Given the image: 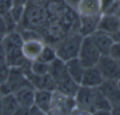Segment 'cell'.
Masks as SVG:
<instances>
[{
    "label": "cell",
    "mask_w": 120,
    "mask_h": 115,
    "mask_svg": "<svg viewBox=\"0 0 120 115\" xmlns=\"http://www.w3.org/2000/svg\"><path fill=\"white\" fill-rule=\"evenodd\" d=\"M97 30L109 35L120 31V17L102 13L100 17Z\"/></svg>",
    "instance_id": "15"
},
{
    "label": "cell",
    "mask_w": 120,
    "mask_h": 115,
    "mask_svg": "<svg viewBox=\"0 0 120 115\" xmlns=\"http://www.w3.org/2000/svg\"><path fill=\"white\" fill-rule=\"evenodd\" d=\"M100 17H79L77 32L82 37L90 36L97 30Z\"/></svg>",
    "instance_id": "17"
},
{
    "label": "cell",
    "mask_w": 120,
    "mask_h": 115,
    "mask_svg": "<svg viewBox=\"0 0 120 115\" xmlns=\"http://www.w3.org/2000/svg\"><path fill=\"white\" fill-rule=\"evenodd\" d=\"M9 72H10V67L8 65L7 63H0V85L7 82Z\"/></svg>",
    "instance_id": "27"
},
{
    "label": "cell",
    "mask_w": 120,
    "mask_h": 115,
    "mask_svg": "<svg viewBox=\"0 0 120 115\" xmlns=\"http://www.w3.org/2000/svg\"><path fill=\"white\" fill-rule=\"evenodd\" d=\"M30 72L35 76H44L49 73V64L35 60L30 63Z\"/></svg>",
    "instance_id": "23"
},
{
    "label": "cell",
    "mask_w": 120,
    "mask_h": 115,
    "mask_svg": "<svg viewBox=\"0 0 120 115\" xmlns=\"http://www.w3.org/2000/svg\"><path fill=\"white\" fill-rule=\"evenodd\" d=\"M0 99H1V104H2L1 115H13L19 108L18 103L16 100L14 94L11 93L2 95Z\"/></svg>",
    "instance_id": "20"
},
{
    "label": "cell",
    "mask_w": 120,
    "mask_h": 115,
    "mask_svg": "<svg viewBox=\"0 0 120 115\" xmlns=\"http://www.w3.org/2000/svg\"><path fill=\"white\" fill-rule=\"evenodd\" d=\"M29 115H47V114L43 113L42 111H40L39 108H37L34 105L31 108H30V113H29Z\"/></svg>",
    "instance_id": "34"
},
{
    "label": "cell",
    "mask_w": 120,
    "mask_h": 115,
    "mask_svg": "<svg viewBox=\"0 0 120 115\" xmlns=\"http://www.w3.org/2000/svg\"><path fill=\"white\" fill-rule=\"evenodd\" d=\"M48 1H49V0H29L28 3H31V4H43V5H45Z\"/></svg>",
    "instance_id": "37"
},
{
    "label": "cell",
    "mask_w": 120,
    "mask_h": 115,
    "mask_svg": "<svg viewBox=\"0 0 120 115\" xmlns=\"http://www.w3.org/2000/svg\"><path fill=\"white\" fill-rule=\"evenodd\" d=\"M70 115H90V113L85 111V110L80 109V108L76 107V108L72 110V113H70Z\"/></svg>",
    "instance_id": "33"
},
{
    "label": "cell",
    "mask_w": 120,
    "mask_h": 115,
    "mask_svg": "<svg viewBox=\"0 0 120 115\" xmlns=\"http://www.w3.org/2000/svg\"><path fill=\"white\" fill-rule=\"evenodd\" d=\"M98 90L109 102L112 108L120 107L119 81L104 80L98 87Z\"/></svg>",
    "instance_id": "9"
},
{
    "label": "cell",
    "mask_w": 120,
    "mask_h": 115,
    "mask_svg": "<svg viewBox=\"0 0 120 115\" xmlns=\"http://www.w3.org/2000/svg\"><path fill=\"white\" fill-rule=\"evenodd\" d=\"M75 108L76 104L73 97L63 95L54 90L50 109L47 115H70Z\"/></svg>",
    "instance_id": "7"
},
{
    "label": "cell",
    "mask_w": 120,
    "mask_h": 115,
    "mask_svg": "<svg viewBox=\"0 0 120 115\" xmlns=\"http://www.w3.org/2000/svg\"><path fill=\"white\" fill-rule=\"evenodd\" d=\"M25 86H32L22 67H10L7 82L0 85L1 96L8 94H14Z\"/></svg>",
    "instance_id": "5"
},
{
    "label": "cell",
    "mask_w": 120,
    "mask_h": 115,
    "mask_svg": "<svg viewBox=\"0 0 120 115\" xmlns=\"http://www.w3.org/2000/svg\"><path fill=\"white\" fill-rule=\"evenodd\" d=\"M108 55L117 61H120V42H114L109 50Z\"/></svg>",
    "instance_id": "26"
},
{
    "label": "cell",
    "mask_w": 120,
    "mask_h": 115,
    "mask_svg": "<svg viewBox=\"0 0 120 115\" xmlns=\"http://www.w3.org/2000/svg\"><path fill=\"white\" fill-rule=\"evenodd\" d=\"M49 21V16L45 5L28 3L26 6L25 13L18 29H32L39 31L44 38L45 29Z\"/></svg>",
    "instance_id": "2"
},
{
    "label": "cell",
    "mask_w": 120,
    "mask_h": 115,
    "mask_svg": "<svg viewBox=\"0 0 120 115\" xmlns=\"http://www.w3.org/2000/svg\"><path fill=\"white\" fill-rule=\"evenodd\" d=\"M49 74L54 81L56 91L68 96L74 97L79 85L68 76L64 61L56 58L50 63Z\"/></svg>",
    "instance_id": "1"
},
{
    "label": "cell",
    "mask_w": 120,
    "mask_h": 115,
    "mask_svg": "<svg viewBox=\"0 0 120 115\" xmlns=\"http://www.w3.org/2000/svg\"><path fill=\"white\" fill-rule=\"evenodd\" d=\"M2 113V104H1V99H0V115Z\"/></svg>",
    "instance_id": "40"
},
{
    "label": "cell",
    "mask_w": 120,
    "mask_h": 115,
    "mask_svg": "<svg viewBox=\"0 0 120 115\" xmlns=\"http://www.w3.org/2000/svg\"><path fill=\"white\" fill-rule=\"evenodd\" d=\"M35 90L32 86H25L14 93L19 107L30 108L34 106Z\"/></svg>",
    "instance_id": "16"
},
{
    "label": "cell",
    "mask_w": 120,
    "mask_h": 115,
    "mask_svg": "<svg viewBox=\"0 0 120 115\" xmlns=\"http://www.w3.org/2000/svg\"><path fill=\"white\" fill-rule=\"evenodd\" d=\"M3 17H4V22H5V23H6V26H7V29H8V33L17 30V29H18V25H17L15 22V21L12 19V17H11L9 12L3 15Z\"/></svg>",
    "instance_id": "25"
},
{
    "label": "cell",
    "mask_w": 120,
    "mask_h": 115,
    "mask_svg": "<svg viewBox=\"0 0 120 115\" xmlns=\"http://www.w3.org/2000/svg\"><path fill=\"white\" fill-rule=\"evenodd\" d=\"M53 92L49 90H35L34 105L45 113H48L51 106Z\"/></svg>",
    "instance_id": "18"
},
{
    "label": "cell",
    "mask_w": 120,
    "mask_h": 115,
    "mask_svg": "<svg viewBox=\"0 0 120 115\" xmlns=\"http://www.w3.org/2000/svg\"><path fill=\"white\" fill-rule=\"evenodd\" d=\"M105 80L97 66L86 67L82 74L80 85L89 88H98Z\"/></svg>",
    "instance_id": "12"
},
{
    "label": "cell",
    "mask_w": 120,
    "mask_h": 115,
    "mask_svg": "<svg viewBox=\"0 0 120 115\" xmlns=\"http://www.w3.org/2000/svg\"><path fill=\"white\" fill-rule=\"evenodd\" d=\"M100 54L94 44L92 43L90 36L83 37L77 59L84 67L96 66L100 59Z\"/></svg>",
    "instance_id": "6"
},
{
    "label": "cell",
    "mask_w": 120,
    "mask_h": 115,
    "mask_svg": "<svg viewBox=\"0 0 120 115\" xmlns=\"http://www.w3.org/2000/svg\"><path fill=\"white\" fill-rule=\"evenodd\" d=\"M8 34V29L6 26V23L4 22V19L3 16H0V35H5Z\"/></svg>",
    "instance_id": "31"
},
{
    "label": "cell",
    "mask_w": 120,
    "mask_h": 115,
    "mask_svg": "<svg viewBox=\"0 0 120 115\" xmlns=\"http://www.w3.org/2000/svg\"><path fill=\"white\" fill-rule=\"evenodd\" d=\"M56 58H57L56 52H55V49L53 45H49V44H45L41 53H40V56L38 57V59L36 60L42 63H45L49 64Z\"/></svg>",
    "instance_id": "22"
},
{
    "label": "cell",
    "mask_w": 120,
    "mask_h": 115,
    "mask_svg": "<svg viewBox=\"0 0 120 115\" xmlns=\"http://www.w3.org/2000/svg\"><path fill=\"white\" fill-rule=\"evenodd\" d=\"M120 107H114L111 109V115H120Z\"/></svg>",
    "instance_id": "38"
},
{
    "label": "cell",
    "mask_w": 120,
    "mask_h": 115,
    "mask_svg": "<svg viewBox=\"0 0 120 115\" xmlns=\"http://www.w3.org/2000/svg\"><path fill=\"white\" fill-rule=\"evenodd\" d=\"M45 45V42L43 40H25L22 47V54L27 61L33 62L38 59Z\"/></svg>",
    "instance_id": "13"
},
{
    "label": "cell",
    "mask_w": 120,
    "mask_h": 115,
    "mask_svg": "<svg viewBox=\"0 0 120 115\" xmlns=\"http://www.w3.org/2000/svg\"><path fill=\"white\" fill-rule=\"evenodd\" d=\"M96 66L105 80L119 81L120 61L112 59L109 55H101Z\"/></svg>",
    "instance_id": "8"
},
{
    "label": "cell",
    "mask_w": 120,
    "mask_h": 115,
    "mask_svg": "<svg viewBox=\"0 0 120 115\" xmlns=\"http://www.w3.org/2000/svg\"><path fill=\"white\" fill-rule=\"evenodd\" d=\"M76 12L79 17H99L102 14L101 0H80Z\"/></svg>",
    "instance_id": "11"
},
{
    "label": "cell",
    "mask_w": 120,
    "mask_h": 115,
    "mask_svg": "<svg viewBox=\"0 0 120 115\" xmlns=\"http://www.w3.org/2000/svg\"><path fill=\"white\" fill-rule=\"evenodd\" d=\"M120 12V2L119 0H115L114 2L109 6L103 12L105 14H109V15L119 16Z\"/></svg>",
    "instance_id": "28"
},
{
    "label": "cell",
    "mask_w": 120,
    "mask_h": 115,
    "mask_svg": "<svg viewBox=\"0 0 120 115\" xmlns=\"http://www.w3.org/2000/svg\"><path fill=\"white\" fill-rule=\"evenodd\" d=\"M2 44L6 52V63L10 67H22L29 62L22 54L23 39L18 30L6 34Z\"/></svg>",
    "instance_id": "3"
},
{
    "label": "cell",
    "mask_w": 120,
    "mask_h": 115,
    "mask_svg": "<svg viewBox=\"0 0 120 115\" xmlns=\"http://www.w3.org/2000/svg\"><path fill=\"white\" fill-rule=\"evenodd\" d=\"M29 0H12V5H22L26 6Z\"/></svg>",
    "instance_id": "36"
},
{
    "label": "cell",
    "mask_w": 120,
    "mask_h": 115,
    "mask_svg": "<svg viewBox=\"0 0 120 115\" xmlns=\"http://www.w3.org/2000/svg\"><path fill=\"white\" fill-rule=\"evenodd\" d=\"M4 35H0V44H2L3 39H4Z\"/></svg>",
    "instance_id": "39"
},
{
    "label": "cell",
    "mask_w": 120,
    "mask_h": 115,
    "mask_svg": "<svg viewBox=\"0 0 120 115\" xmlns=\"http://www.w3.org/2000/svg\"><path fill=\"white\" fill-rule=\"evenodd\" d=\"M65 63V67L68 76L77 84L80 85L85 67L82 65L77 58L72 59Z\"/></svg>",
    "instance_id": "19"
},
{
    "label": "cell",
    "mask_w": 120,
    "mask_h": 115,
    "mask_svg": "<svg viewBox=\"0 0 120 115\" xmlns=\"http://www.w3.org/2000/svg\"><path fill=\"white\" fill-rule=\"evenodd\" d=\"M82 39L78 32H70L58 40L53 45L57 58L64 62L77 58Z\"/></svg>",
    "instance_id": "4"
},
{
    "label": "cell",
    "mask_w": 120,
    "mask_h": 115,
    "mask_svg": "<svg viewBox=\"0 0 120 115\" xmlns=\"http://www.w3.org/2000/svg\"><path fill=\"white\" fill-rule=\"evenodd\" d=\"M63 1L68 7H69L74 11H76L77 5H78L79 2H80V0H63Z\"/></svg>",
    "instance_id": "30"
},
{
    "label": "cell",
    "mask_w": 120,
    "mask_h": 115,
    "mask_svg": "<svg viewBox=\"0 0 120 115\" xmlns=\"http://www.w3.org/2000/svg\"><path fill=\"white\" fill-rule=\"evenodd\" d=\"M92 107L93 110H111L112 106L109 102L106 100L105 96L102 95L98 90V88H95L94 90L93 101H92Z\"/></svg>",
    "instance_id": "21"
},
{
    "label": "cell",
    "mask_w": 120,
    "mask_h": 115,
    "mask_svg": "<svg viewBox=\"0 0 120 115\" xmlns=\"http://www.w3.org/2000/svg\"><path fill=\"white\" fill-rule=\"evenodd\" d=\"M12 6V0H0V16L9 12Z\"/></svg>",
    "instance_id": "29"
},
{
    "label": "cell",
    "mask_w": 120,
    "mask_h": 115,
    "mask_svg": "<svg viewBox=\"0 0 120 115\" xmlns=\"http://www.w3.org/2000/svg\"><path fill=\"white\" fill-rule=\"evenodd\" d=\"M6 63V52L3 44H0V63Z\"/></svg>",
    "instance_id": "32"
},
{
    "label": "cell",
    "mask_w": 120,
    "mask_h": 115,
    "mask_svg": "<svg viewBox=\"0 0 120 115\" xmlns=\"http://www.w3.org/2000/svg\"><path fill=\"white\" fill-rule=\"evenodd\" d=\"M0 97H1V94H0Z\"/></svg>",
    "instance_id": "41"
},
{
    "label": "cell",
    "mask_w": 120,
    "mask_h": 115,
    "mask_svg": "<svg viewBox=\"0 0 120 115\" xmlns=\"http://www.w3.org/2000/svg\"><path fill=\"white\" fill-rule=\"evenodd\" d=\"M92 43L101 55H108L111 45L114 43L109 34L97 30L90 35Z\"/></svg>",
    "instance_id": "14"
},
{
    "label": "cell",
    "mask_w": 120,
    "mask_h": 115,
    "mask_svg": "<svg viewBox=\"0 0 120 115\" xmlns=\"http://www.w3.org/2000/svg\"><path fill=\"white\" fill-rule=\"evenodd\" d=\"M25 9H26V6L12 5L10 11H9V13H10L11 17H12V19L15 21V22L18 26L22 21L24 13H25Z\"/></svg>",
    "instance_id": "24"
},
{
    "label": "cell",
    "mask_w": 120,
    "mask_h": 115,
    "mask_svg": "<svg viewBox=\"0 0 120 115\" xmlns=\"http://www.w3.org/2000/svg\"><path fill=\"white\" fill-rule=\"evenodd\" d=\"M95 89V88H89V87L79 85L73 97L76 107L91 113L94 111L92 107V101H93Z\"/></svg>",
    "instance_id": "10"
},
{
    "label": "cell",
    "mask_w": 120,
    "mask_h": 115,
    "mask_svg": "<svg viewBox=\"0 0 120 115\" xmlns=\"http://www.w3.org/2000/svg\"><path fill=\"white\" fill-rule=\"evenodd\" d=\"M90 115H111V110H94Z\"/></svg>",
    "instance_id": "35"
}]
</instances>
